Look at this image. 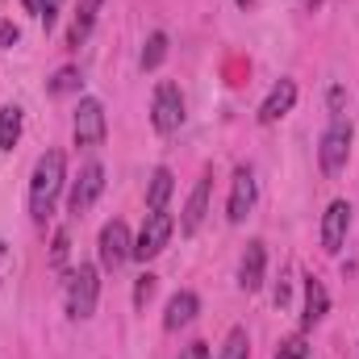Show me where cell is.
I'll return each mask as SVG.
<instances>
[{
	"label": "cell",
	"instance_id": "cell-1",
	"mask_svg": "<svg viewBox=\"0 0 359 359\" xmlns=\"http://www.w3.org/2000/svg\"><path fill=\"white\" fill-rule=\"evenodd\" d=\"M63 176H67L63 151H46V155L34 163V176H29V217H34V222H46V217L55 213Z\"/></svg>",
	"mask_w": 359,
	"mask_h": 359
},
{
	"label": "cell",
	"instance_id": "cell-2",
	"mask_svg": "<svg viewBox=\"0 0 359 359\" xmlns=\"http://www.w3.org/2000/svg\"><path fill=\"white\" fill-rule=\"evenodd\" d=\"M318 159H322V172L326 176H339L347 168V159H351V117H343V113L330 117V130L322 134Z\"/></svg>",
	"mask_w": 359,
	"mask_h": 359
},
{
	"label": "cell",
	"instance_id": "cell-3",
	"mask_svg": "<svg viewBox=\"0 0 359 359\" xmlns=\"http://www.w3.org/2000/svg\"><path fill=\"white\" fill-rule=\"evenodd\" d=\"M172 234H176V222H172V213L168 209H151L147 213V222H142V234L134 238V259H155V255H163L168 251V243H172Z\"/></svg>",
	"mask_w": 359,
	"mask_h": 359
},
{
	"label": "cell",
	"instance_id": "cell-4",
	"mask_svg": "<svg viewBox=\"0 0 359 359\" xmlns=\"http://www.w3.org/2000/svg\"><path fill=\"white\" fill-rule=\"evenodd\" d=\"M96 297H100V276H96L92 264H80L72 271V280H67V313L76 322L92 318L96 313Z\"/></svg>",
	"mask_w": 359,
	"mask_h": 359
},
{
	"label": "cell",
	"instance_id": "cell-5",
	"mask_svg": "<svg viewBox=\"0 0 359 359\" xmlns=\"http://www.w3.org/2000/svg\"><path fill=\"white\" fill-rule=\"evenodd\" d=\"M151 121H155V130L159 134H176L180 126H184V96L172 80H163L159 88H155V104H151Z\"/></svg>",
	"mask_w": 359,
	"mask_h": 359
},
{
	"label": "cell",
	"instance_id": "cell-6",
	"mask_svg": "<svg viewBox=\"0 0 359 359\" xmlns=\"http://www.w3.org/2000/svg\"><path fill=\"white\" fill-rule=\"evenodd\" d=\"M104 104L96 96H84L80 109H76V121H72V134H76V147H100L104 142Z\"/></svg>",
	"mask_w": 359,
	"mask_h": 359
},
{
	"label": "cell",
	"instance_id": "cell-7",
	"mask_svg": "<svg viewBox=\"0 0 359 359\" xmlns=\"http://www.w3.org/2000/svg\"><path fill=\"white\" fill-rule=\"evenodd\" d=\"M130 255H134V243H130V226L113 217V222L100 230V264H104L109 271H117L121 264H126V259H130Z\"/></svg>",
	"mask_w": 359,
	"mask_h": 359
},
{
	"label": "cell",
	"instance_id": "cell-8",
	"mask_svg": "<svg viewBox=\"0 0 359 359\" xmlns=\"http://www.w3.org/2000/svg\"><path fill=\"white\" fill-rule=\"evenodd\" d=\"M104 192V168L100 163H88L84 172H80V180L72 184V196H67V209L76 213V217H84L92 205H96V196Z\"/></svg>",
	"mask_w": 359,
	"mask_h": 359
},
{
	"label": "cell",
	"instance_id": "cell-9",
	"mask_svg": "<svg viewBox=\"0 0 359 359\" xmlns=\"http://www.w3.org/2000/svg\"><path fill=\"white\" fill-rule=\"evenodd\" d=\"M347 230H351V205H347V201H330L326 213H322V247H326L330 255L343 251Z\"/></svg>",
	"mask_w": 359,
	"mask_h": 359
},
{
	"label": "cell",
	"instance_id": "cell-10",
	"mask_svg": "<svg viewBox=\"0 0 359 359\" xmlns=\"http://www.w3.org/2000/svg\"><path fill=\"white\" fill-rule=\"evenodd\" d=\"M255 205V172L251 168H238L234 172V184H230V205H226V217L238 226Z\"/></svg>",
	"mask_w": 359,
	"mask_h": 359
},
{
	"label": "cell",
	"instance_id": "cell-11",
	"mask_svg": "<svg viewBox=\"0 0 359 359\" xmlns=\"http://www.w3.org/2000/svg\"><path fill=\"white\" fill-rule=\"evenodd\" d=\"M209 188H213V172H205L196 180V188H192V196L184 205V217H180V234H196L201 230V222L209 213Z\"/></svg>",
	"mask_w": 359,
	"mask_h": 359
},
{
	"label": "cell",
	"instance_id": "cell-12",
	"mask_svg": "<svg viewBox=\"0 0 359 359\" xmlns=\"http://www.w3.org/2000/svg\"><path fill=\"white\" fill-rule=\"evenodd\" d=\"M292 104H297V84L292 80H280L268 92V100L259 104V126H276L284 113H292Z\"/></svg>",
	"mask_w": 359,
	"mask_h": 359
},
{
	"label": "cell",
	"instance_id": "cell-13",
	"mask_svg": "<svg viewBox=\"0 0 359 359\" xmlns=\"http://www.w3.org/2000/svg\"><path fill=\"white\" fill-rule=\"evenodd\" d=\"M264 271H268V251L264 243H247V255H243V268H238V284L247 292H259L264 288Z\"/></svg>",
	"mask_w": 359,
	"mask_h": 359
},
{
	"label": "cell",
	"instance_id": "cell-14",
	"mask_svg": "<svg viewBox=\"0 0 359 359\" xmlns=\"http://www.w3.org/2000/svg\"><path fill=\"white\" fill-rule=\"evenodd\" d=\"M196 313H201V297L184 288V292H176V297L168 301V313H163V326H168V330H180V326H188V322H192Z\"/></svg>",
	"mask_w": 359,
	"mask_h": 359
},
{
	"label": "cell",
	"instance_id": "cell-15",
	"mask_svg": "<svg viewBox=\"0 0 359 359\" xmlns=\"http://www.w3.org/2000/svg\"><path fill=\"white\" fill-rule=\"evenodd\" d=\"M326 309H330V297H326V284L322 280H305V313H301V326L309 330V326H318L322 318H326Z\"/></svg>",
	"mask_w": 359,
	"mask_h": 359
},
{
	"label": "cell",
	"instance_id": "cell-16",
	"mask_svg": "<svg viewBox=\"0 0 359 359\" xmlns=\"http://www.w3.org/2000/svg\"><path fill=\"white\" fill-rule=\"evenodd\" d=\"M100 4L104 0H80V8H76V17H72V29H67V46H84L92 34V25H96V17H100Z\"/></svg>",
	"mask_w": 359,
	"mask_h": 359
},
{
	"label": "cell",
	"instance_id": "cell-17",
	"mask_svg": "<svg viewBox=\"0 0 359 359\" xmlns=\"http://www.w3.org/2000/svg\"><path fill=\"white\" fill-rule=\"evenodd\" d=\"M172 192H176L172 168H155V172H151V184H147V209H168Z\"/></svg>",
	"mask_w": 359,
	"mask_h": 359
},
{
	"label": "cell",
	"instance_id": "cell-18",
	"mask_svg": "<svg viewBox=\"0 0 359 359\" xmlns=\"http://www.w3.org/2000/svg\"><path fill=\"white\" fill-rule=\"evenodd\" d=\"M21 138V109L17 104H4L0 109V151H13Z\"/></svg>",
	"mask_w": 359,
	"mask_h": 359
},
{
	"label": "cell",
	"instance_id": "cell-19",
	"mask_svg": "<svg viewBox=\"0 0 359 359\" xmlns=\"http://www.w3.org/2000/svg\"><path fill=\"white\" fill-rule=\"evenodd\" d=\"M217 359H251V334H247V326H234V330L226 334Z\"/></svg>",
	"mask_w": 359,
	"mask_h": 359
},
{
	"label": "cell",
	"instance_id": "cell-20",
	"mask_svg": "<svg viewBox=\"0 0 359 359\" xmlns=\"http://www.w3.org/2000/svg\"><path fill=\"white\" fill-rule=\"evenodd\" d=\"M163 59H168V34H151L142 46V72H155Z\"/></svg>",
	"mask_w": 359,
	"mask_h": 359
},
{
	"label": "cell",
	"instance_id": "cell-21",
	"mask_svg": "<svg viewBox=\"0 0 359 359\" xmlns=\"http://www.w3.org/2000/svg\"><path fill=\"white\" fill-rule=\"evenodd\" d=\"M80 88V72L76 67H63V72H55V80H50V92L55 96H67V92Z\"/></svg>",
	"mask_w": 359,
	"mask_h": 359
},
{
	"label": "cell",
	"instance_id": "cell-22",
	"mask_svg": "<svg viewBox=\"0 0 359 359\" xmlns=\"http://www.w3.org/2000/svg\"><path fill=\"white\" fill-rule=\"evenodd\" d=\"M155 284H159V280H155L151 271H147V276H138V284H134V309H147V301L155 297Z\"/></svg>",
	"mask_w": 359,
	"mask_h": 359
},
{
	"label": "cell",
	"instance_id": "cell-23",
	"mask_svg": "<svg viewBox=\"0 0 359 359\" xmlns=\"http://www.w3.org/2000/svg\"><path fill=\"white\" fill-rule=\"evenodd\" d=\"M67 251H72V234L59 230V234H55V247H50V264L63 268V264H67Z\"/></svg>",
	"mask_w": 359,
	"mask_h": 359
},
{
	"label": "cell",
	"instance_id": "cell-24",
	"mask_svg": "<svg viewBox=\"0 0 359 359\" xmlns=\"http://www.w3.org/2000/svg\"><path fill=\"white\" fill-rule=\"evenodd\" d=\"M276 359H309V347H305V339H288V343L276 351Z\"/></svg>",
	"mask_w": 359,
	"mask_h": 359
},
{
	"label": "cell",
	"instance_id": "cell-25",
	"mask_svg": "<svg viewBox=\"0 0 359 359\" xmlns=\"http://www.w3.org/2000/svg\"><path fill=\"white\" fill-rule=\"evenodd\" d=\"M0 42H4V46H17V42H21V29H17L13 21H8V25H0Z\"/></svg>",
	"mask_w": 359,
	"mask_h": 359
},
{
	"label": "cell",
	"instance_id": "cell-26",
	"mask_svg": "<svg viewBox=\"0 0 359 359\" xmlns=\"http://www.w3.org/2000/svg\"><path fill=\"white\" fill-rule=\"evenodd\" d=\"M59 4H63V0H42V21H46V29H50V21L59 17Z\"/></svg>",
	"mask_w": 359,
	"mask_h": 359
},
{
	"label": "cell",
	"instance_id": "cell-27",
	"mask_svg": "<svg viewBox=\"0 0 359 359\" xmlns=\"http://www.w3.org/2000/svg\"><path fill=\"white\" fill-rule=\"evenodd\" d=\"M180 359H209V347H205V343H192V347L180 351Z\"/></svg>",
	"mask_w": 359,
	"mask_h": 359
},
{
	"label": "cell",
	"instance_id": "cell-28",
	"mask_svg": "<svg viewBox=\"0 0 359 359\" xmlns=\"http://www.w3.org/2000/svg\"><path fill=\"white\" fill-rule=\"evenodd\" d=\"M343 100H347V92H343V88H330V109H334V113L343 109Z\"/></svg>",
	"mask_w": 359,
	"mask_h": 359
},
{
	"label": "cell",
	"instance_id": "cell-29",
	"mask_svg": "<svg viewBox=\"0 0 359 359\" xmlns=\"http://www.w3.org/2000/svg\"><path fill=\"white\" fill-rule=\"evenodd\" d=\"M25 8H29V13H38V17H42V0H25Z\"/></svg>",
	"mask_w": 359,
	"mask_h": 359
},
{
	"label": "cell",
	"instance_id": "cell-30",
	"mask_svg": "<svg viewBox=\"0 0 359 359\" xmlns=\"http://www.w3.org/2000/svg\"><path fill=\"white\" fill-rule=\"evenodd\" d=\"M238 4H243V8H251V4H255V0H238Z\"/></svg>",
	"mask_w": 359,
	"mask_h": 359
},
{
	"label": "cell",
	"instance_id": "cell-31",
	"mask_svg": "<svg viewBox=\"0 0 359 359\" xmlns=\"http://www.w3.org/2000/svg\"><path fill=\"white\" fill-rule=\"evenodd\" d=\"M0 259H4V243H0Z\"/></svg>",
	"mask_w": 359,
	"mask_h": 359
}]
</instances>
